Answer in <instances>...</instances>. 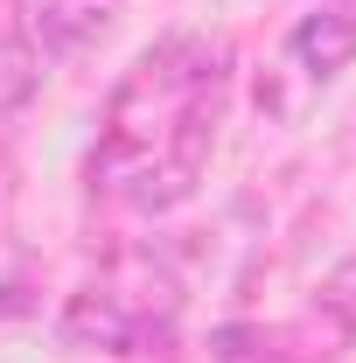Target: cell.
Here are the masks:
<instances>
[{"label":"cell","mask_w":356,"mask_h":363,"mask_svg":"<svg viewBox=\"0 0 356 363\" xmlns=\"http://www.w3.org/2000/svg\"><path fill=\"white\" fill-rule=\"evenodd\" d=\"M56 335L70 342V350H105V357H126L140 342V315L112 294V286H84V294H70V308L56 321Z\"/></svg>","instance_id":"6da1fadb"},{"label":"cell","mask_w":356,"mask_h":363,"mask_svg":"<svg viewBox=\"0 0 356 363\" xmlns=\"http://www.w3.org/2000/svg\"><path fill=\"white\" fill-rule=\"evenodd\" d=\"M287 56H294L308 77H335V70H350V56H356V14H335V7L301 14L294 35H287Z\"/></svg>","instance_id":"7a4b0ae2"},{"label":"cell","mask_w":356,"mask_h":363,"mask_svg":"<svg viewBox=\"0 0 356 363\" xmlns=\"http://www.w3.org/2000/svg\"><path fill=\"white\" fill-rule=\"evenodd\" d=\"M21 21L43 35V49H77L105 21V0H21Z\"/></svg>","instance_id":"3957f363"},{"label":"cell","mask_w":356,"mask_h":363,"mask_svg":"<svg viewBox=\"0 0 356 363\" xmlns=\"http://www.w3.org/2000/svg\"><path fill=\"white\" fill-rule=\"evenodd\" d=\"M43 91V49L28 35H0V112H21Z\"/></svg>","instance_id":"277c9868"},{"label":"cell","mask_w":356,"mask_h":363,"mask_svg":"<svg viewBox=\"0 0 356 363\" xmlns=\"http://www.w3.org/2000/svg\"><path fill=\"white\" fill-rule=\"evenodd\" d=\"M259 350H266V335L245 328V321H230V328L210 335V357H217V363H259Z\"/></svg>","instance_id":"5b68a950"},{"label":"cell","mask_w":356,"mask_h":363,"mask_svg":"<svg viewBox=\"0 0 356 363\" xmlns=\"http://www.w3.org/2000/svg\"><path fill=\"white\" fill-rule=\"evenodd\" d=\"M21 315H35V294L7 279V286H0V321H21Z\"/></svg>","instance_id":"8992f818"},{"label":"cell","mask_w":356,"mask_h":363,"mask_svg":"<svg viewBox=\"0 0 356 363\" xmlns=\"http://www.w3.org/2000/svg\"><path fill=\"white\" fill-rule=\"evenodd\" d=\"M321 301H328V308H356V266H335V279H328Z\"/></svg>","instance_id":"52a82bcc"}]
</instances>
